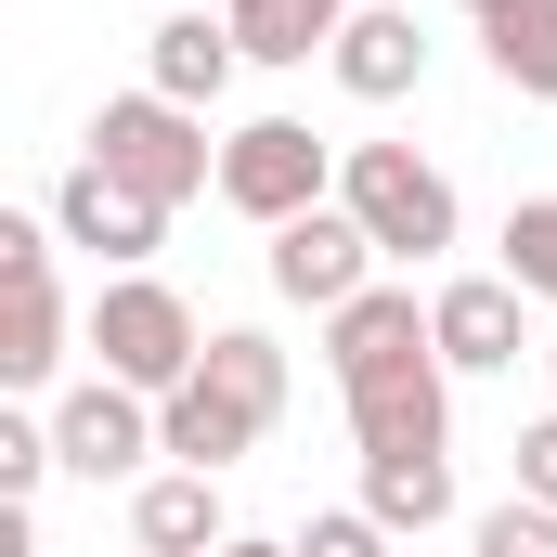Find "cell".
I'll return each mask as SVG.
<instances>
[{
	"mask_svg": "<svg viewBox=\"0 0 557 557\" xmlns=\"http://www.w3.org/2000/svg\"><path fill=\"white\" fill-rule=\"evenodd\" d=\"M285 416V350L260 337V324H208V363L156 403V428H169V467H247L260 441H273Z\"/></svg>",
	"mask_w": 557,
	"mask_h": 557,
	"instance_id": "1",
	"label": "cell"
},
{
	"mask_svg": "<svg viewBox=\"0 0 557 557\" xmlns=\"http://www.w3.org/2000/svg\"><path fill=\"white\" fill-rule=\"evenodd\" d=\"M78 350L117 376V389H143V403H169L195 363H208V324H195V298L156 273H104L91 285V324H78Z\"/></svg>",
	"mask_w": 557,
	"mask_h": 557,
	"instance_id": "2",
	"label": "cell"
},
{
	"mask_svg": "<svg viewBox=\"0 0 557 557\" xmlns=\"http://www.w3.org/2000/svg\"><path fill=\"white\" fill-rule=\"evenodd\" d=\"M104 182H131L143 208H182V195H221V143L195 104H169V91H117V104H91V143H78Z\"/></svg>",
	"mask_w": 557,
	"mask_h": 557,
	"instance_id": "3",
	"label": "cell"
},
{
	"mask_svg": "<svg viewBox=\"0 0 557 557\" xmlns=\"http://www.w3.org/2000/svg\"><path fill=\"white\" fill-rule=\"evenodd\" d=\"M337 208L376 234V260H441L454 234H467V208H454V182L428 169L416 143H337Z\"/></svg>",
	"mask_w": 557,
	"mask_h": 557,
	"instance_id": "4",
	"label": "cell"
},
{
	"mask_svg": "<svg viewBox=\"0 0 557 557\" xmlns=\"http://www.w3.org/2000/svg\"><path fill=\"white\" fill-rule=\"evenodd\" d=\"M221 208L260 221V234L311 221V208H337V143L311 131V117H247V131L221 143Z\"/></svg>",
	"mask_w": 557,
	"mask_h": 557,
	"instance_id": "5",
	"label": "cell"
},
{
	"mask_svg": "<svg viewBox=\"0 0 557 557\" xmlns=\"http://www.w3.org/2000/svg\"><path fill=\"white\" fill-rule=\"evenodd\" d=\"M52 221H0V389H52L65 376V285H52Z\"/></svg>",
	"mask_w": 557,
	"mask_h": 557,
	"instance_id": "6",
	"label": "cell"
},
{
	"mask_svg": "<svg viewBox=\"0 0 557 557\" xmlns=\"http://www.w3.org/2000/svg\"><path fill=\"white\" fill-rule=\"evenodd\" d=\"M52 454H65L78 480H156L169 428H156V403H143V389H117V376H78V389L52 403Z\"/></svg>",
	"mask_w": 557,
	"mask_h": 557,
	"instance_id": "7",
	"label": "cell"
},
{
	"mask_svg": "<svg viewBox=\"0 0 557 557\" xmlns=\"http://www.w3.org/2000/svg\"><path fill=\"white\" fill-rule=\"evenodd\" d=\"M337 403H350V441L363 454H454V363L441 350L363 376V389H337Z\"/></svg>",
	"mask_w": 557,
	"mask_h": 557,
	"instance_id": "8",
	"label": "cell"
},
{
	"mask_svg": "<svg viewBox=\"0 0 557 557\" xmlns=\"http://www.w3.org/2000/svg\"><path fill=\"white\" fill-rule=\"evenodd\" d=\"M363 285H376V234H363L350 208H311V221L273 234V298H298V311H350Z\"/></svg>",
	"mask_w": 557,
	"mask_h": 557,
	"instance_id": "9",
	"label": "cell"
},
{
	"mask_svg": "<svg viewBox=\"0 0 557 557\" xmlns=\"http://www.w3.org/2000/svg\"><path fill=\"white\" fill-rule=\"evenodd\" d=\"M428 337H441L454 376H506V363L532 350V298H519L506 273H454L441 298H428Z\"/></svg>",
	"mask_w": 557,
	"mask_h": 557,
	"instance_id": "10",
	"label": "cell"
},
{
	"mask_svg": "<svg viewBox=\"0 0 557 557\" xmlns=\"http://www.w3.org/2000/svg\"><path fill=\"white\" fill-rule=\"evenodd\" d=\"M39 221H52L65 247H91L104 273H143V260H156V234H169V208H143L131 182H104L91 156H78V169L52 182V208H39Z\"/></svg>",
	"mask_w": 557,
	"mask_h": 557,
	"instance_id": "11",
	"label": "cell"
},
{
	"mask_svg": "<svg viewBox=\"0 0 557 557\" xmlns=\"http://www.w3.org/2000/svg\"><path fill=\"white\" fill-rule=\"evenodd\" d=\"M324 78H337L350 104H416V91H428V26L403 13V0H363V13L337 26Z\"/></svg>",
	"mask_w": 557,
	"mask_h": 557,
	"instance_id": "12",
	"label": "cell"
},
{
	"mask_svg": "<svg viewBox=\"0 0 557 557\" xmlns=\"http://www.w3.org/2000/svg\"><path fill=\"white\" fill-rule=\"evenodd\" d=\"M441 337H428V298L416 285H363L350 311H324V376L337 389H363V376H389V363H428Z\"/></svg>",
	"mask_w": 557,
	"mask_h": 557,
	"instance_id": "13",
	"label": "cell"
},
{
	"mask_svg": "<svg viewBox=\"0 0 557 557\" xmlns=\"http://www.w3.org/2000/svg\"><path fill=\"white\" fill-rule=\"evenodd\" d=\"M234 65H247V39H234V13H208V0L156 13V39H143V91H169V104H195V117L234 91Z\"/></svg>",
	"mask_w": 557,
	"mask_h": 557,
	"instance_id": "14",
	"label": "cell"
},
{
	"mask_svg": "<svg viewBox=\"0 0 557 557\" xmlns=\"http://www.w3.org/2000/svg\"><path fill=\"white\" fill-rule=\"evenodd\" d=\"M131 545L143 557H221V545H234L221 480H208V467H156V480H131Z\"/></svg>",
	"mask_w": 557,
	"mask_h": 557,
	"instance_id": "15",
	"label": "cell"
},
{
	"mask_svg": "<svg viewBox=\"0 0 557 557\" xmlns=\"http://www.w3.org/2000/svg\"><path fill=\"white\" fill-rule=\"evenodd\" d=\"M389 545H416V532H441L454 519V454H363V493H350Z\"/></svg>",
	"mask_w": 557,
	"mask_h": 557,
	"instance_id": "16",
	"label": "cell"
},
{
	"mask_svg": "<svg viewBox=\"0 0 557 557\" xmlns=\"http://www.w3.org/2000/svg\"><path fill=\"white\" fill-rule=\"evenodd\" d=\"M221 13H234L247 65H324V52H337V26H350L363 0H221Z\"/></svg>",
	"mask_w": 557,
	"mask_h": 557,
	"instance_id": "17",
	"label": "cell"
},
{
	"mask_svg": "<svg viewBox=\"0 0 557 557\" xmlns=\"http://www.w3.org/2000/svg\"><path fill=\"white\" fill-rule=\"evenodd\" d=\"M480 52H493V78H506L519 104H557V0H506V13L480 26Z\"/></svg>",
	"mask_w": 557,
	"mask_h": 557,
	"instance_id": "18",
	"label": "cell"
},
{
	"mask_svg": "<svg viewBox=\"0 0 557 557\" xmlns=\"http://www.w3.org/2000/svg\"><path fill=\"white\" fill-rule=\"evenodd\" d=\"M493 247H506V260H493V273L519 285V298H545V311H557V195H519V208H506V234H493Z\"/></svg>",
	"mask_w": 557,
	"mask_h": 557,
	"instance_id": "19",
	"label": "cell"
},
{
	"mask_svg": "<svg viewBox=\"0 0 557 557\" xmlns=\"http://www.w3.org/2000/svg\"><path fill=\"white\" fill-rule=\"evenodd\" d=\"M467 557H557V506H532V493L480 506V519H467Z\"/></svg>",
	"mask_w": 557,
	"mask_h": 557,
	"instance_id": "20",
	"label": "cell"
},
{
	"mask_svg": "<svg viewBox=\"0 0 557 557\" xmlns=\"http://www.w3.org/2000/svg\"><path fill=\"white\" fill-rule=\"evenodd\" d=\"M52 467H65V454H52V416H0V506H26Z\"/></svg>",
	"mask_w": 557,
	"mask_h": 557,
	"instance_id": "21",
	"label": "cell"
},
{
	"mask_svg": "<svg viewBox=\"0 0 557 557\" xmlns=\"http://www.w3.org/2000/svg\"><path fill=\"white\" fill-rule=\"evenodd\" d=\"M285 545H298V557H389V532H376L363 506H311V519H298Z\"/></svg>",
	"mask_w": 557,
	"mask_h": 557,
	"instance_id": "22",
	"label": "cell"
},
{
	"mask_svg": "<svg viewBox=\"0 0 557 557\" xmlns=\"http://www.w3.org/2000/svg\"><path fill=\"white\" fill-rule=\"evenodd\" d=\"M519 493H532V506H557V403L519 428Z\"/></svg>",
	"mask_w": 557,
	"mask_h": 557,
	"instance_id": "23",
	"label": "cell"
},
{
	"mask_svg": "<svg viewBox=\"0 0 557 557\" xmlns=\"http://www.w3.org/2000/svg\"><path fill=\"white\" fill-rule=\"evenodd\" d=\"M221 557H298V545H260V532H234V545H221Z\"/></svg>",
	"mask_w": 557,
	"mask_h": 557,
	"instance_id": "24",
	"label": "cell"
},
{
	"mask_svg": "<svg viewBox=\"0 0 557 557\" xmlns=\"http://www.w3.org/2000/svg\"><path fill=\"white\" fill-rule=\"evenodd\" d=\"M467 13H480V26H493V13H506V0H467Z\"/></svg>",
	"mask_w": 557,
	"mask_h": 557,
	"instance_id": "25",
	"label": "cell"
},
{
	"mask_svg": "<svg viewBox=\"0 0 557 557\" xmlns=\"http://www.w3.org/2000/svg\"><path fill=\"white\" fill-rule=\"evenodd\" d=\"M545 389H557V337H545Z\"/></svg>",
	"mask_w": 557,
	"mask_h": 557,
	"instance_id": "26",
	"label": "cell"
},
{
	"mask_svg": "<svg viewBox=\"0 0 557 557\" xmlns=\"http://www.w3.org/2000/svg\"><path fill=\"white\" fill-rule=\"evenodd\" d=\"M169 13H182V0H169Z\"/></svg>",
	"mask_w": 557,
	"mask_h": 557,
	"instance_id": "27",
	"label": "cell"
}]
</instances>
